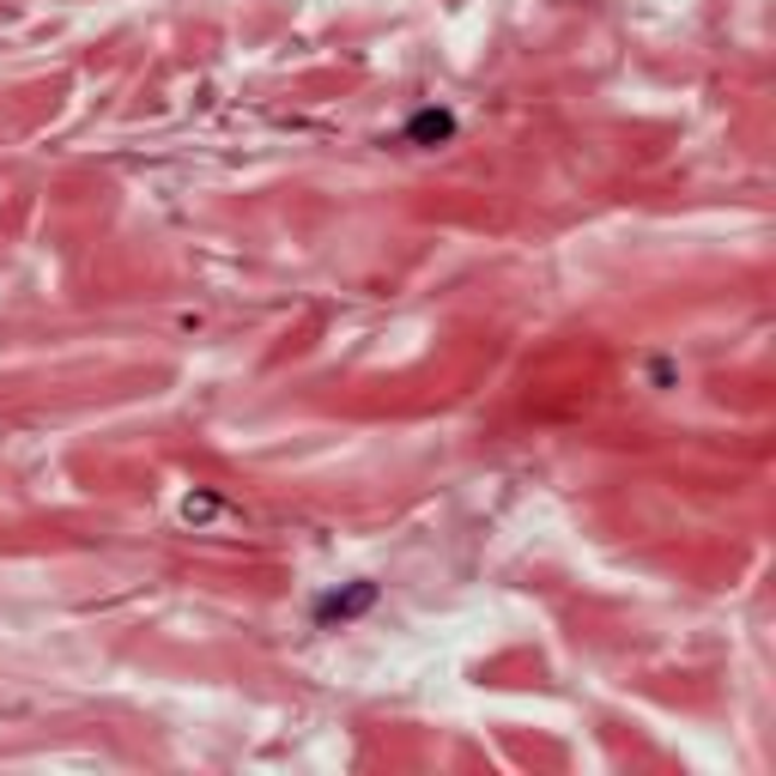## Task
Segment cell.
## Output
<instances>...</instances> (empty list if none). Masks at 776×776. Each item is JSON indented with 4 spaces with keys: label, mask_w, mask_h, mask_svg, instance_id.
Listing matches in <instances>:
<instances>
[{
    "label": "cell",
    "mask_w": 776,
    "mask_h": 776,
    "mask_svg": "<svg viewBox=\"0 0 776 776\" xmlns=\"http://www.w3.org/2000/svg\"><path fill=\"white\" fill-rule=\"evenodd\" d=\"M370 601H377V589H370V582H352V589H334L328 601H316V618L322 625H340V618H358Z\"/></svg>",
    "instance_id": "1"
},
{
    "label": "cell",
    "mask_w": 776,
    "mask_h": 776,
    "mask_svg": "<svg viewBox=\"0 0 776 776\" xmlns=\"http://www.w3.org/2000/svg\"><path fill=\"white\" fill-rule=\"evenodd\" d=\"M212 510H219V503H212V498H188V503H183V516H188V522H207Z\"/></svg>",
    "instance_id": "3"
},
{
    "label": "cell",
    "mask_w": 776,
    "mask_h": 776,
    "mask_svg": "<svg viewBox=\"0 0 776 776\" xmlns=\"http://www.w3.org/2000/svg\"><path fill=\"white\" fill-rule=\"evenodd\" d=\"M449 134H455V116H449V109H419V116L407 121V140L413 146H443Z\"/></svg>",
    "instance_id": "2"
}]
</instances>
